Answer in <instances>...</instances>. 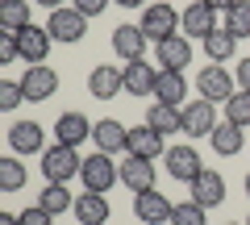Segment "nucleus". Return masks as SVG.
<instances>
[{"instance_id": "9b49d317", "label": "nucleus", "mask_w": 250, "mask_h": 225, "mask_svg": "<svg viewBox=\"0 0 250 225\" xmlns=\"http://www.w3.org/2000/svg\"><path fill=\"white\" fill-rule=\"evenodd\" d=\"M179 25H184L188 38H200V42H205L213 29H221L217 25V9H208L205 0H192V4L184 9V21H179Z\"/></svg>"}, {"instance_id": "ea45409f", "label": "nucleus", "mask_w": 250, "mask_h": 225, "mask_svg": "<svg viewBox=\"0 0 250 225\" xmlns=\"http://www.w3.org/2000/svg\"><path fill=\"white\" fill-rule=\"evenodd\" d=\"M0 225H21V221H17V213H0Z\"/></svg>"}, {"instance_id": "ddd939ff", "label": "nucleus", "mask_w": 250, "mask_h": 225, "mask_svg": "<svg viewBox=\"0 0 250 225\" xmlns=\"http://www.w3.org/2000/svg\"><path fill=\"white\" fill-rule=\"evenodd\" d=\"M88 92H92L96 100H113V96H121V92H125V75H121V67H108V63L92 67V75H88Z\"/></svg>"}, {"instance_id": "a19ab883", "label": "nucleus", "mask_w": 250, "mask_h": 225, "mask_svg": "<svg viewBox=\"0 0 250 225\" xmlns=\"http://www.w3.org/2000/svg\"><path fill=\"white\" fill-rule=\"evenodd\" d=\"M113 4H121V9H142V0H113Z\"/></svg>"}, {"instance_id": "a878e982", "label": "nucleus", "mask_w": 250, "mask_h": 225, "mask_svg": "<svg viewBox=\"0 0 250 225\" xmlns=\"http://www.w3.org/2000/svg\"><path fill=\"white\" fill-rule=\"evenodd\" d=\"M34 25L29 17V0H0V29L4 34H21V29Z\"/></svg>"}, {"instance_id": "39448f33", "label": "nucleus", "mask_w": 250, "mask_h": 225, "mask_svg": "<svg viewBox=\"0 0 250 225\" xmlns=\"http://www.w3.org/2000/svg\"><path fill=\"white\" fill-rule=\"evenodd\" d=\"M213 129H217V104L205 100V96L188 100L184 104V134L188 138H208Z\"/></svg>"}, {"instance_id": "aec40b11", "label": "nucleus", "mask_w": 250, "mask_h": 225, "mask_svg": "<svg viewBox=\"0 0 250 225\" xmlns=\"http://www.w3.org/2000/svg\"><path fill=\"white\" fill-rule=\"evenodd\" d=\"M125 150L138 154V159H159V154H167V138H163L159 129H150V125H134Z\"/></svg>"}, {"instance_id": "f257e3e1", "label": "nucleus", "mask_w": 250, "mask_h": 225, "mask_svg": "<svg viewBox=\"0 0 250 225\" xmlns=\"http://www.w3.org/2000/svg\"><path fill=\"white\" fill-rule=\"evenodd\" d=\"M80 167H83V159H80V150H75V146L54 142V146H46V150H42V175H46L50 184L75 180V175H80Z\"/></svg>"}, {"instance_id": "6ab92c4d", "label": "nucleus", "mask_w": 250, "mask_h": 225, "mask_svg": "<svg viewBox=\"0 0 250 225\" xmlns=\"http://www.w3.org/2000/svg\"><path fill=\"white\" fill-rule=\"evenodd\" d=\"M146 42H150V38H146L142 25H117V29H113V50L121 54L125 63L142 59V54H146Z\"/></svg>"}, {"instance_id": "e433bc0d", "label": "nucleus", "mask_w": 250, "mask_h": 225, "mask_svg": "<svg viewBox=\"0 0 250 225\" xmlns=\"http://www.w3.org/2000/svg\"><path fill=\"white\" fill-rule=\"evenodd\" d=\"M233 80H238V88H242V92H250V54L242 59L238 67H233Z\"/></svg>"}, {"instance_id": "2eb2a0df", "label": "nucleus", "mask_w": 250, "mask_h": 225, "mask_svg": "<svg viewBox=\"0 0 250 225\" xmlns=\"http://www.w3.org/2000/svg\"><path fill=\"white\" fill-rule=\"evenodd\" d=\"M154 54H159V71H188V63H192V46L179 34L167 42H154Z\"/></svg>"}, {"instance_id": "37998d69", "label": "nucleus", "mask_w": 250, "mask_h": 225, "mask_svg": "<svg viewBox=\"0 0 250 225\" xmlns=\"http://www.w3.org/2000/svg\"><path fill=\"white\" fill-rule=\"evenodd\" d=\"M246 225H250V217H246Z\"/></svg>"}, {"instance_id": "6e6552de", "label": "nucleus", "mask_w": 250, "mask_h": 225, "mask_svg": "<svg viewBox=\"0 0 250 225\" xmlns=\"http://www.w3.org/2000/svg\"><path fill=\"white\" fill-rule=\"evenodd\" d=\"M200 171H205V163H200L196 146H167V175H171V180L192 184Z\"/></svg>"}, {"instance_id": "0eeeda50", "label": "nucleus", "mask_w": 250, "mask_h": 225, "mask_svg": "<svg viewBox=\"0 0 250 225\" xmlns=\"http://www.w3.org/2000/svg\"><path fill=\"white\" fill-rule=\"evenodd\" d=\"M200 96L205 100H213V104H225V100L233 96V92H238V80H233L229 71H225L221 63H213V67H205V71H200Z\"/></svg>"}, {"instance_id": "f704fd0d", "label": "nucleus", "mask_w": 250, "mask_h": 225, "mask_svg": "<svg viewBox=\"0 0 250 225\" xmlns=\"http://www.w3.org/2000/svg\"><path fill=\"white\" fill-rule=\"evenodd\" d=\"M17 221H21V225H54V213H46L42 205H34V208H21Z\"/></svg>"}, {"instance_id": "c756f323", "label": "nucleus", "mask_w": 250, "mask_h": 225, "mask_svg": "<svg viewBox=\"0 0 250 225\" xmlns=\"http://www.w3.org/2000/svg\"><path fill=\"white\" fill-rule=\"evenodd\" d=\"M225 29H229L233 38H250V0H238L229 13H225Z\"/></svg>"}, {"instance_id": "7ed1b4c3", "label": "nucleus", "mask_w": 250, "mask_h": 225, "mask_svg": "<svg viewBox=\"0 0 250 225\" xmlns=\"http://www.w3.org/2000/svg\"><path fill=\"white\" fill-rule=\"evenodd\" d=\"M179 21H184V13L171 9V0H154L150 9H142V21H138V25L146 29L150 42H167V38H175Z\"/></svg>"}, {"instance_id": "4468645a", "label": "nucleus", "mask_w": 250, "mask_h": 225, "mask_svg": "<svg viewBox=\"0 0 250 225\" xmlns=\"http://www.w3.org/2000/svg\"><path fill=\"white\" fill-rule=\"evenodd\" d=\"M9 146H13V154H38V150H46V134L38 121H13Z\"/></svg>"}, {"instance_id": "f3484780", "label": "nucleus", "mask_w": 250, "mask_h": 225, "mask_svg": "<svg viewBox=\"0 0 250 225\" xmlns=\"http://www.w3.org/2000/svg\"><path fill=\"white\" fill-rule=\"evenodd\" d=\"M121 75H125V92H129V96H154L159 71H154L146 59H134V63H125V67H121Z\"/></svg>"}, {"instance_id": "b1692460", "label": "nucleus", "mask_w": 250, "mask_h": 225, "mask_svg": "<svg viewBox=\"0 0 250 225\" xmlns=\"http://www.w3.org/2000/svg\"><path fill=\"white\" fill-rule=\"evenodd\" d=\"M146 125L159 129L163 138H171V134H179V129H184V108H175V104H159V100H154V104L146 108Z\"/></svg>"}, {"instance_id": "20e7f679", "label": "nucleus", "mask_w": 250, "mask_h": 225, "mask_svg": "<svg viewBox=\"0 0 250 225\" xmlns=\"http://www.w3.org/2000/svg\"><path fill=\"white\" fill-rule=\"evenodd\" d=\"M46 29H50V38H54L59 46H75V42H83V34H88V17H83L75 4H71V9L62 4V9L50 13Z\"/></svg>"}, {"instance_id": "1a4fd4ad", "label": "nucleus", "mask_w": 250, "mask_h": 225, "mask_svg": "<svg viewBox=\"0 0 250 225\" xmlns=\"http://www.w3.org/2000/svg\"><path fill=\"white\" fill-rule=\"evenodd\" d=\"M188 192H192L188 200H196L200 208H217V205H225V180L213 171V167H205L196 180L188 184Z\"/></svg>"}, {"instance_id": "412c9836", "label": "nucleus", "mask_w": 250, "mask_h": 225, "mask_svg": "<svg viewBox=\"0 0 250 225\" xmlns=\"http://www.w3.org/2000/svg\"><path fill=\"white\" fill-rule=\"evenodd\" d=\"M92 142H96V150L117 154V150H125V146H129V129H125L121 121L104 117V121H96V125H92Z\"/></svg>"}, {"instance_id": "4be33fe9", "label": "nucleus", "mask_w": 250, "mask_h": 225, "mask_svg": "<svg viewBox=\"0 0 250 225\" xmlns=\"http://www.w3.org/2000/svg\"><path fill=\"white\" fill-rule=\"evenodd\" d=\"M75 221L80 225H104L108 221V200H104V192H83V196H75Z\"/></svg>"}, {"instance_id": "5701e85b", "label": "nucleus", "mask_w": 250, "mask_h": 225, "mask_svg": "<svg viewBox=\"0 0 250 225\" xmlns=\"http://www.w3.org/2000/svg\"><path fill=\"white\" fill-rule=\"evenodd\" d=\"M154 100H159V104H175V108H184V100H188V80H184V71H159Z\"/></svg>"}, {"instance_id": "58836bf2", "label": "nucleus", "mask_w": 250, "mask_h": 225, "mask_svg": "<svg viewBox=\"0 0 250 225\" xmlns=\"http://www.w3.org/2000/svg\"><path fill=\"white\" fill-rule=\"evenodd\" d=\"M34 4H42V9H50V13H54V9H62V0H34Z\"/></svg>"}, {"instance_id": "2f4dec72", "label": "nucleus", "mask_w": 250, "mask_h": 225, "mask_svg": "<svg viewBox=\"0 0 250 225\" xmlns=\"http://www.w3.org/2000/svg\"><path fill=\"white\" fill-rule=\"evenodd\" d=\"M205 221H208V208H200L196 200H184L171 208V225H205Z\"/></svg>"}, {"instance_id": "9d476101", "label": "nucleus", "mask_w": 250, "mask_h": 225, "mask_svg": "<svg viewBox=\"0 0 250 225\" xmlns=\"http://www.w3.org/2000/svg\"><path fill=\"white\" fill-rule=\"evenodd\" d=\"M171 208H175V205H171L159 188L138 192V196H134V213H138V221H146V225H167L171 221Z\"/></svg>"}, {"instance_id": "79ce46f5", "label": "nucleus", "mask_w": 250, "mask_h": 225, "mask_svg": "<svg viewBox=\"0 0 250 225\" xmlns=\"http://www.w3.org/2000/svg\"><path fill=\"white\" fill-rule=\"evenodd\" d=\"M246 196H250V175H246Z\"/></svg>"}, {"instance_id": "c9c22d12", "label": "nucleus", "mask_w": 250, "mask_h": 225, "mask_svg": "<svg viewBox=\"0 0 250 225\" xmlns=\"http://www.w3.org/2000/svg\"><path fill=\"white\" fill-rule=\"evenodd\" d=\"M71 4L83 13V17H100V13H104L108 4H113V0H71Z\"/></svg>"}, {"instance_id": "c85d7f7f", "label": "nucleus", "mask_w": 250, "mask_h": 225, "mask_svg": "<svg viewBox=\"0 0 250 225\" xmlns=\"http://www.w3.org/2000/svg\"><path fill=\"white\" fill-rule=\"evenodd\" d=\"M21 188H25V167L17 154H4L0 159V192H21Z\"/></svg>"}, {"instance_id": "7c9ffc66", "label": "nucleus", "mask_w": 250, "mask_h": 225, "mask_svg": "<svg viewBox=\"0 0 250 225\" xmlns=\"http://www.w3.org/2000/svg\"><path fill=\"white\" fill-rule=\"evenodd\" d=\"M225 121H233V125H250V92H233L229 100H225Z\"/></svg>"}, {"instance_id": "473e14b6", "label": "nucleus", "mask_w": 250, "mask_h": 225, "mask_svg": "<svg viewBox=\"0 0 250 225\" xmlns=\"http://www.w3.org/2000/svg\"><path fill=\"white\" fill-rule=\"evenodd\" d=\"M25 104V92H21V80H0V108L13 113V108Z\"/></svg>"}, {"instance_id": "72a5a7b5", "label": "nucleus", "mask_w": 250, "mask_h": 225, "mask_svg": "<svg viewBox=\"0 0 250 225\" xmlns=\"http://www.w3.org/2000/svg\"><path fill=\"white\" fill-rule=\"evenodd\" d=\"M17 59H21V42H17V34H0V67L17 63Z\"/></svg>"}, {"instance_id": "c03bdc74", "label": "nucleus", "mask_w": 250, "mask_h": 225, "mask_svg": "<svg viewBox=\"0 0 250 225\" xmlns=\"http://www.w3.org/2000/svg\"><path fill=\"white\" fill-rule=\"evenodd\" d=\"M229 225H233V221H229Z\"/></svg>"}, {"instance_id": "cd10ccee", "label": "nucleus", "mask_w": 250, "mask_h": 225, "mask_svg": "<svg viewBox=\"0 0 250 225\" xmlns=\"http://www.w3.org/2000/svg\"><path fill=\"white\" fill-rule=\"evenodd\" d=\"M38 205L46 208V213H67V208H75V196H71V188L67 184H46L42 188V196H38Z\"/></svg>"}, {"instance_id": "f8f14e48", "label": "nucleus", "mask_w": 250, "mask_h": 225, "mask_svg": "<svg viewBox=\"0 0 250 225\" xmlns=\"http://www.w3.org/2000/svg\"><path fill=\"white\" fill-rule=\"evenodd\" d=\"M17 42H21V59H25L29 67H38V63H46L54 38H50V29H46V25H29V29H21V34H17Z\"/></svg>"}, {"instance_id": "a211bd4d", "label": "nucleus", "mask_w": 250, "mask_h": 225, "mask_svg": "<svg viewBox=\"0 0 250 225\" xmlns=\"http://www.w3.org/2000/svg\"><path fill=\"white\" fill-rule=\"evenodd\" d=\"M121 184L129 192H150L154 188V159H138V154H129V159L121 163Z\"/></svg>"}, {"instance_id": "393cba45", "label": "nucleus", "mask_w": 250, "mask_h": 225, "mask_svg": "<svg viewBox=\"0 0 250 225\" xmlns=\"http://www.w3.org/2000/svg\"><path fill=\"white\" fill-rule=\"evenodd\" d=\"M208 142H213V150L221 154V159H233L238 150H246V142H242V125H233V121H217V129L208 134Z\"/></svg>"}, {"instance_id": "423d86ee", "label": "nucleus", "mask_w": 250, "mask_h": 225, "mask_svg": "<svg viewBox=\"0 0 250 225\" xmlns=\"http://www.w3.org/2000/svg\"><path fill=\"white\" fill-rule=\"evenodd\" d=\"M21 92H25L29 104H42V100H50L54 92H59V71H54V67H46V63L29 67V71L21 75Z\"/></svg>"}, {"instance_id": "f03ea898", "label": "nucleus", "mask_w": 250, "mask_h": 225, "mask_svg": "<svg viewBox=\"0 0 250 225\" xmlns=\"http://www.w3.org/2000/svg\"><path fill=\"white\" fill-rule=\"evenodd\" d=\"M80 180H83V188H88V192H108L113 184H121V167L113 163V154L96 150V154H88V159H83Z\"/></svg>"}, {"instance_id": "4c0bfd02", "label": "nucleus", "mask_w": 250, "mask_h": 225, "mask_svg": "<svg viewBox=\"0 0 250 225\" xmlns=\"http://www.w3.org/2000/svg\"><path fill=\"white\" fill-rule=\"evenodd\" d=\"M205 4H208V9H217V13H229L238 0H205Z\"/></svg>"}, {"instance_id": "dca6fc26", "label": "nucleus", "mask_w": 250, "mask_h": 225, "mask_svg": "<svg viewBox=\"0 0 250 225\" xmlns=\"http://www.w3.org/2000/svg\"><path fill=\"white\" fill-rule=\"evenodd\" d=\"M54 138H59L62 146H83L92 138V121L83 117V113H75V108H67V113L54 121Z\"/></svg>"}, {"instance_id": "bb28decb", "label": "nucleus", "mask_w": 250, "mask_h": 225, "mask_svg": "<svg viewBox=\"0 0 250 225\" xmlns=\"http://www.w3.org/2000/svg\"><path fill=\"white\" fill-rule=\"evenodd\" d=\"M233 46H238V38L229 34V29H213V34L205 38V42H200V50L208 54V59H213V63H225V59H233Z\"/></svg>"}]
</instances>
